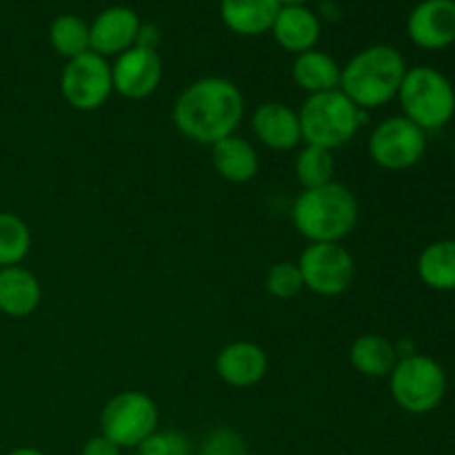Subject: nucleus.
Returning a JSON list of instances; mask_svg holds the SVG:
<instances>
[{
  "mask_svg": "<svg viewBox=\"0 0 455 455\" xmlns=\"http://www.w3.org/2000/svg\"><path fill=\"white\" fill-rule=\"evenodd\" d=\"M447 387L443 364L422 354L400 358L389 373L391 398L403 411L413 416H425L438 409L447 395Z\"/></svg>",
  "mask_w": 455,
  "mask_h": 455,
  "instance_id": "6",
  "label": "nucleus"
},
{
  "mask_svg": "<svg viewBox=\"0 0 455 455\" xmlns=\"http://www.w3.org/2000/svg\"><path fill=\"white\" fill-rule=\"evenodd\" d=\"M293 172H296V180L300 182L302 189L329 185L333 182V173H336L333 151L315 145H302L296 156V163H293Z\"/></svg>",
  "mask_w": 455,
  "mask_h": 455,
  "instance_id": "24",
  "label": "nucleus"
},
{
  "mask_svg": "<svg viewBox=\"0 0 455 455\" xmlns=\"http://www.w3.org/2000/svg\"><path fill=\"white\" fill-rule=\"evenodd\" d=\"M453 154H455V142H453Z\"/></svg>",
  "mask_w": 455,
  "mask_h": 455,
  "instance_id": "34",
  "label": "nucleus"
},
{
  "mask_svg": "<svg viewBox=\"0 0 455 455\" xmlns=\"http://www.w3.org/2000/svg\"><path fill=\"white\" fill-rule=\"evenodd\" d=\"M320 16L311 12L309 7H280L275 16L271 36L275 43L289 53H305L309 49H315L320 40Z\"/></svg>",
  "mask_w": 455,
  "mask_h": 455,
  "instance_id": "16",
  "label": "nucleus"
},
{
  "mask_svg": "<svg viewBox=\"0 0 455 455\" xmlns=\"http://www.w3.org/2000/svg\"><path fill=\"white\" fill-rule=\"evenodd\" d=\"M80 455H123V449L111 443L109 438H105L102 434H98L83 444Z\"/></svg>",
  "mask_w": 455,
  "mask_h": 455,
  "instance_id": "29",
  "label": "nucleus"
},
{
  "mask_svg": "<svg viewBox=\"0 0 455 455\" xmlns=\"http://www.w3.org/2000/svg\"><path fill=\"white\" fill-rule=\"evenodd\" d=\"M265 287L278 300H291V298H296L305 289V284H302V275L296 262L284 260L267 271Z\"/></svg>",
  "mask_w": 455,
  "mask_h": 455,
  "instance_id": "26",
  "label": "nucleus"
},
{
  "mask_svg": "<svg viewBox=\"0 0 455 455\" xmlns=\"http://www.w3.org/2000/svg\"><path fill=\"white\" fill-rule=\"evenodd\" d=\"M127 455H140V453H127Z\"/></svg>",
  "mask_w": 455,
  "mask_h": 455,
  "instance_id": "33",
  "label": "nucleus"
},
{
  "mask_svg": "<svg viewBox=\"0 0 455 455\" xmlns=\"http://www.w3.org/2000/svg\"><path fill=\"white\" fill-rule=\"evenodd\" d=\"M395 98L404 118L425 133L447 127L455 116V89L451 80L435 67L418 65L407 69Z\"/></svg>",
  "mask_w": 455,
  "mask_h": 455,
  "instance_id": "5",
  "label": "nucleus"
},
{
  "mask_svg": "<svg viewBox=\"0 0 455 455\" xmlns=\"http://www.w3.org/2000/svg\"><path fill=\"white\" fill-rule=\"evenodd\" d=\"M404 56L391 44H371L355 53L340 71V92L363 111L395 100L407 74Z\"/></svg>",
  "mask_w": 455,
  "mask_h": 455,
  "instance_id": "3",
  "label": "nucleus"
},
{
  "mask_svg": "<svg viewBox=\"0 0 455 455\" xmlns=\"http://www.w3.org/2000/svg\"><path fill=\"white\" fill-rule=\"evenodd\" d=\"M267 354L256 342L238 340L222 347L216 358V373L225 385L235 389H249L265 378Z\"/></svg>",
  "mask_w": 455,
  "mask_h": 455,
  "instance_id": "15",
  "label": "nucleus"
},
{
  "mask_svg": "<svg viewBox=\"0 0 455 455\" xmlns=\"http://www.w3.org/2000/svg\"><path fill=\"white\" fill-rule=\"evenodd\" d=\"M43 289L38 278L22 265L0 269V314L9 318H27L38 309Z\"/></svg>",
  "mask_w": 455,
  "mask_h": 455,
  "instance_id": "18",
  "label": "nucleus"
},
{
  "mask_svg": "<svg viewBox=\"0 0 455 455\" xmlns=\"http://www.w3.org/2000/svg\"><path fill=\"white\" fill-rule=\"evenodd\" d=\"M407 34L427 52L447 49L455 43V0H422L407 18Z\"/></svg>",
  "mask_w": 455,
  "mask_h": 455,
  "instance_id": "12",
  "label": "nucleus"
},
{
  "mask_svg": "<svg viewBox=\"0 0 455 455\" xmlns=\"http://www.w3.org/2000/svg\"><path fill=\"white\" fill-rule=\"evenodd\" d=\"M49 44L58 56L67 58V60L84 52H92L89 49V22H84L76 13H60L49 25Z\"/></svg>",
  "mask_w": 455,
  "mask_h": 455,
  "instance_id": "23",
  "label": "nucleus"
},
{
  "mask_svg": "<svg viewBox=\"0 0 455 455\" xmlns=\"http://www.w3.org/2000/svg\"><path fill=\"white\" fill-rule=\"evenodd\" d=\"M394 340L380 333H364L355 338L349 349V363L367 378H387L398 363Z\"/></svg>",
  "mask_w": 455,
  "mask_h": 455,
  "instance_id": "21",
  "label": "nucleus"
},
{
  "mask_svg": "<svg viewBox=\"0 0 455 455\" xmlns=\"http://www.w3.org/2000/svg\"><path fill=\"white\" fill-rule=\"evenodd\" d=\"M7 455H44L40 449H34V447H18L13 449V451H9Z\"/></svg>",
  "mask_w": 455,
  "mask_h": 455,
  "instance_id": "31",
  "label": "nucleus"
},
{
  "mask_svg": "<svg viewBox=\"0 0 455 455\" xmlns=\"http://www.w3.org/2000/svg\"><path fill=\"white\" fill-rule=\"evenodd\" d=\"M160 413L142 391H120L100 411V434L120 449H138L158 431Z\"/></svg>",
  "mask_w": 455,
  "mask_h": 455,
  "instance_id": "7",
  "label": "nucleus"
},
{
  "mask_svg": "<svg viewBox=\"0 0 455 455\" xmlns=\"http://www.w3.org/2000/svg\"><path fill=\"white\" fill-rule=\"evenodd\" d=\"M418 275L434 291H455V238L427 244L418 256Z\"/></svg>",
  "mask_w": 455,
  "mask_h": 455,
  "instance_id": "22",
  "label": "nucleus"
},
{
  "mask_svg": "<svg viewBox=\"0 0 455 455\" xmlns=\"http://www.w3.org/2000/svg\"><path fill=\"white\" fill-rule=\"evenodd\" d=\"M358 218V198L349 187L336 180L302 189L291 207L293 227L309 243H342L354 234Z\"/></svg>",
  "mask_w": 455,
  "mask_h": 455,
  "instance_id": "2",
  "label": "nucleus"
},
{
  "mask_svg": "<svg viewBox=\"0 0 455 455\" xmlns=\"http://www.w3.org/2000/svg\"><path fill=\"white\" fill-rule=\"evenodd\" d=\"M302 284L315 296H340L351 287L355 260L342 243H309L298 258Z\"/></svg>",
  "mask_w": 455,
  "mask_h": 455,
  "instance_id": "9",
  "label": "nucleus"
},
{
  "mask_svg": "<svg viewBox=\"0 0 455 455\" xmlns=\"http://www.w3.org/2000/svg\"><path fill=\"white\" fill-rule=\"evenodd\" d=\"M212 164L218 176L225 178L227 182L244 185L260 172V156L251 142L234 133L212 145Z\"/></svg>",
  "mask_w": 455,
  "mask_h": 455,
  "instance_id": "17",
  "label": "nucleus"
},
{
  "mask_svg": "<svg viewBox=\"0 0 455 455\" xmlns=\"http://www.w3.org/2000/svg\"><path fill=\"white\" fill-rule=\"evenodd\" d=\"M111 80L114 92L127 100L149 98L163 80V60L154 49L132 47L116 56L111 65Z\"/></svg>",
  "mask_w": 455,
  "mask_h": 455,
  "instance_id": "11",
  "label": "nucleus"
},
{
  "mask_svg": "<svg viewBox=\"0 0 455 455\" xmlns=\"http://www.w3.org/2000/svg\"><path fill=\"white\" fill-rule=\"evenodd\" d=\"M198 455H247V444L238 431L222 427L203 440Z\"/></svg>",
  "mask_w": 455,
  "mask_h": 455,
  "instance_id": "28",
  "label": "nucleus"
},
{
  "mask_svg": "<svg viewBox=\"0 0 455 455\" xmlns=\"http://www.w3.org/2000/svg\"><path fill=\"white\" fill-rule=\"evenodd\" d=\"M60 93L74 109H100L114 93L109 60L93 52H84L67 60L60 74Z\"/></svg>",
  "mask_w": 455,
  "mask_h": 455,
  "instance_id": "10",
  "label": "nucleus"
},
{
  "mask_svg": "<svg viewBox=\"0 0 455 455\" xmlns=\"http://www.w3.org/2000/svg\"><path fill=\"white\" fill-rule=\"evenodd\" d=\"M140 455H191L189 440L180 431H154L138 447Z\"/></svg>",
  "mask_w": 455,
  "mask_h": 455,
  "instance_id": "27",
  "label": "nucleus"
},
{
  "mask_svg": "<svg viewBox=\"0 0 455 455\" xmlns=\"http://www.w3.org/2000/svg\"><path fill=\"white\" fill-rule=\"evenodd\" d=\"M280 7H305L309 0H278Z\"/></svg>",
  "mask_w": 455,
  "mask_h": 455,
  "instance_id": "32",
  "label": "nucleus"
},
{
  "mask_svg": "<svg viewBox=\"0 0 455 455\" xmlns=\"http://www.w3.org/2000/svg\"><path fill=\"white\" fill-rule=\"evenodd\" d=\"M31 231L20 216L0 212V269L16 267L29 256Z\"/></svg>",
  "mask_w": 455,
  "mask_h": 455,
  "instance_id": "25",
  "label": "nucleus"
},
{
  "mask_svg": "<svg viewBox=\"0 0 455 455\" xmlns=\"http://www.w3.org/2000/svg\"><path fill=\"white\" fill-rule=\"evenodd\" d=\"M158 44H160V29H158V27L145 25V22H142L140 29H138V36H136V47L154 49V52H158Z\"/></svg>",
  "mask_w": 455,
  "mask_h": 455,
  "instance_id": "30",
  "label": "nucleus"
},
{
  "mask_svg": "<svg viewBox=\"0 0 455 455\" xmlns=\"http://www.w3.org/2000/svg\"><path fill=\"white\" fill-rule=\"evenodd\" d=\"M369 158L387 172H404L416 167L427 151V133L411 120L389 116L373 127L367 142Z\"/></svg>",
  "mask_w": 455,
  "mask_h": 455,
  "instance_id": "8",
  "label": "nucleus"
},
{
  "mask_svg": "<svg viewBox=\"0 0 455 455\" xmlns=\"http://www.w3.org/2000/svg\"><path fill=\"white\" fill-rule=\"evenodd\" d=\"M340 71L336 58L329 56L320 49H309L305 53H298L291 65V78L302 92L309 96L340 87Z\"/></svg>",
  "mask_w": 455,
  "mask_h": 455,
  "instance_id": "20",
  "label": "nucleus"
},
{
  "mask_svg": "<svg viewBox=\"0 0 455 455\" xmlns=\"http://www.w3.org/2000/svg\"><path fill=\"white\" fill-rule=\"evenodd\" d=\"M278 12V0H220L222 22L238 36L267 34Z\"/></svg>",
  "mask_w": 455,
  "mask_h": 455,
  "instance_id": "19",
  "label": "nucleus"
},
{
  "mask_svg": "<svg viewBox=\"0 0 455 455\" xmlns=\"http://www.w3.org/2000/svg\"><path fill=\"white\" fill-rule=\"evenodd\" d=\"M251 132L271 151H291L302 142L298 111L284 102H262L251 114Z\"/></svg>",
  "mask_w": 455,
  "mask_h": 455,
  "instance_id": "14",
  "label": "nucleus"
},
{
  "mask_svg": "<svg viewBox=\"0 0 455 455\" xmlns=\"http://www.w3.org/2000/svg\"><path fill=\"white\" fill-rule=\"evenodd\" d=\"M172 118L182 136L212 147L238 132L244 118V96L238 84L222 76L198 78L176 98Z\"/></svg>",
  "mask_w": 455,
  "mask_h": 455,
  "instance_id": "1",
  "label": "nucleus"
},
{
  "mask_svg": "<svg viewBox=\"0 0 455 455\" xmlns=\"http://www.w3.org/2000/svg\"><path fill=\"white\" fill-rule=\"evenodd\" d=\"M302 142L336 151L354 140L363 124L367 123V111L349 100L340 89L307 96L298 109Z\"/></svg>",
  "mask_w": 455,
  "mask_h": 455,
  "instance_id": "4",
  "label": "nucleus"
},
{
  "mask_svg": "<svg viewBox=\"0 0 455 455\" xmlns=\"http://www.w3.org/2000/svg\"><path fill=\"white\" fill-rule=\"evenodd\" d=\"M140 18L129 7H109L98 13L89 25V49L102 58L120 56L136 47Z\"/></svg>",
  "mask_w": 455,
  "mask_h": 455,
  "instance_id": "13",
  "label": "nucleus"
}]
</instances>
